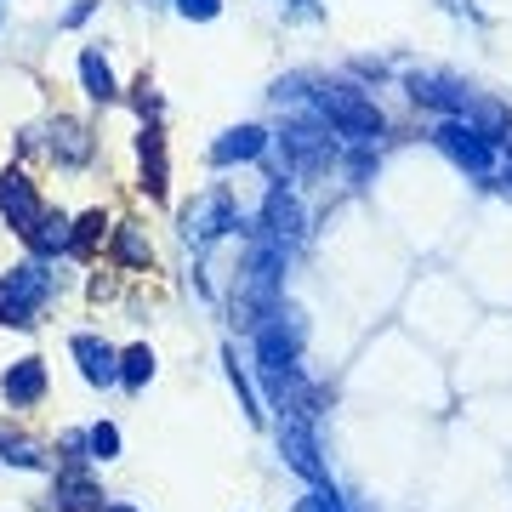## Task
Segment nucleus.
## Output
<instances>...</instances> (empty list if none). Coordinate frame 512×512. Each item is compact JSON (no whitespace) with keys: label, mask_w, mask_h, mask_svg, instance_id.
Listing matches in <instances>:
<instances>
[{"label":"nucleus","mask_w":512,"mask_h":512,"mask_svg":"<svg viewBox=\"0 0 512 512\" xmlns=\"http://www.w3.org/2000/svg\"><path fill=\"white\" fill-rule=\"evenodd\" d=\"M86 444H92V456H97V461H114V456H120V433H114L109 421H97L92 433H86Z\"/></svg>","instance_id":"aec40b11"},{"label":"nucleus","mask_w":512,"mask_h":512,"mask_svg":"<svg viewBox=\"0 0 512 512\" xmlns=\"http://www.w3.org/2000/svg\"><path fill=\"white\" fill-rule=\"evenodd\" d=\"M279 274H285V245L274 239H256L251 262H245V274H239V296H234V325L256 330L279 302Z\"/></svg>","instance_id":"f257e3e1"},{"label":"nucleus","mask_w":512,"mask_h":512,"mask_svg":"<svg viewBox=\"0 0 512 512\" xmlns=\"http://www.w3.org/2000/svg\"><path fill=\"white\" fill-rule=\"evenodd\" d=\"M433 143L461 165V171H473V177H495V137L490 131H478L473 120H444L433 131Z\"/></svg>","instance_id":"20e7f679"},{"label":"nucleus","mask_w":512,"mask_h":512,"mask_svg":"<svg viewBox=\"0 0 512 512\" xmlns=\"http://www.w3.org/2000/svg\"><path fill=\"white\" fill-rule=\"evenodd\" d=\"M0 217L12 222V228H18L23 239L35 234V228H40V217H46V211H40L35 183H29L23 171H0Z\"/></svg>","instance_id":"6e6552de"},{"label":"nucleus","mask_w":512,"mask_h":512,"mask_svg":"<svg viewBox=\"0 0 512 512\" xmlns=\"http://www.w3.org/2000/svg\"><path fill=\"white\" fill-rule=\"evenodd\" d=\"M6 399L12 404H35L40 393H46V365H40V359H18V365L6 370Z\"/></svg>","instance_id":"2eb2a0df"},{"label":"nucleus","mask_w":512,"mask_h":512,"mask_svg":"<svg viewBox=\"0 0 512 512\" xmlns=\"http://www.w3.org/2000/svg\"><path fill=\"white\" fill-rule=\"evenodd\" d=\"M177 12H183V18H194V23H211L222 12V0H177Z\"/></svg>","instance_id":"a878e982"},{"label":"nucleus","mask_w":512,"mask_h":512,"mask_svg":"<svg viewBox=\"0 0 512 512\" xmlns=\"http://www.w3.org/2000/svg\"><path fill=\"white\" fill-rule=\"evenodd\" d=\"M0 461L6 467H40V450L29 439H0Z\"/></svg>","instance_id":"412c9836"},{"label":"nucleus","mask_w":512,"mask_h":512,"mask_svg":"<svg viewBox=\"0 0 512 512\" xmlns=\"http://www.w3.org/2000/svg\"><path fill=\"white\" fill-rule=\"evenodd\" d=\"M52 154L63 165H86V160H92V131L74 126V120H57V126H52Z\"/></svg>","instance_id":"dca6fc26"},{"label":"nucleus","mask_w":512,"mask_h":512,"mask_svg":"<svg viewBox=\"0 0 512 512\" xmlns=\"http://www.w3.org/2000/svg\"><path fill=\"white\" fill-rule=\"evenodd\" d=\"M52 296V274H46V262H23L6 274L0 285V325H35V308Z\"/></svg>","instance_id":"7ed1b4c3"},{"label":"nucleus","mask_w":512,"mask_h":512,"mask_svg":"<svg viewBox=\"0 0 512 512\" xmlns=\"http://www.w3.org/2000/svg\"><path fill=\"white\" fill-rule=\"evenodd\" d=\"M444 6H450V12H467V18H473V0H444Z\"/></svg>","instance_id":"cd10ccee"},{"label":"nucleus","mask_w":512,"mask_h":512,"mask_svg":"<svg viewBox=\"0 0 512 512\" xmlns=\"http://www.w3.org/2000/svg\"><path fill=\"white\" fill-rule=\"evenodd\" d=\"M279 450H285V461H291V473H302L308 484H325V461H319V444H313L308 416L285 410V421H279Z\"/></svg>","instance_id":"0eeeda50"},{"label":"nucleus","mask_w":512,"mask_h":512,"mask_svg":"<svg viewBox=\"0 0 512 512\" xmlns=\"http://www.w3.org/2000/svg\"><path fill=\"white\" fill-rule=\"evenodd\" d=\"M228 228H239L234 217V200H228V188H211V194H200V200L183 211V239L194 245V251H205V245H217Z\"/></svg>","instance_id":"39448f33"},{"label":"nucleus","mask_w":512,"mask_h":512,"mask_svg":"<svg viewBox=\"0 0 512 512\" xmlns=\"http://www.w3.org/2000/svg\"><path fill=\"white\" fill-rule=\"evenodd\" d=\"M80 80H86V97H92V103H114V97H120L109 57L97 52V46H86V52H80Z\"/></svg>","instance_id":"4468645a"},{"label":"nucleus","mask_w":512,"mask_h":512,"mask_svg":"<svg viewBox=\"0 0 512 512\" xmlns=\"http://www.w3.org/2000/svg\"><path fill=\"white\" fill-rule=\"evenodd\" d=\"M410 97L427 109H444L450 120H473V92L450 74H410Z\"/></svg>","instance_id":"1a4fd4ad"},{"label":"nucleus","mask_w":512,"mask_h":512,"mask_svg":"<svg viewBox=\"0 0 512 512\" xmlns=\"http://www.w3.org/2000/svg\"><path fill=\"white\" fill-rule=\"evenodd\" d=\"M86 18H92V0H74V6H69V18H63V23H69V29H80Z\"/></svg>","instance_id":"bb28decb"},{"label":"nucleus","mask_w":512,"mask_h":512,"mask_svg":"<svg viewBox=\"0 0 512 512\" xmlns=\"http://www.w3.org/2000/svg\"><path fill=\"white\" fill-rule=\"evenodd\" d=\"M285 165L291 171H330V160H336V143H330L325 126H313V120H296V126H285Z\"/></svg>","instance_id":"423d86ee"},{"label":"nucleus","mask_w":512,"mask_h":512,"mask_svg":"<svg viewBox=\"0 0 512 512\" xmlns=\"http://www.w3.org/2000/svg\"><path fill=\"white\" fill-rule=\"evenodd\" d=\"M103 228H109V222H103V211L80 217V222H74V251H92L97 239H103Z\"/></svg>","instance_id":"5701e85b"},{"label":"nucleus","mask_w":512,"mask_h":512,"mask_svg":"<svg viewBox=\"0 0 512 512\" xmlns=\"http://www.w3.org/2000/svg\"><path fill=\"white\" fill-rule=\"evenodd\" d=\"M313 109H319V120H325L336 137H348V143H365L370 148L387 131L382 109H376L365 92H353V86H325V92L313 97Z\"/></svg>","instance_id":"f03ea898"},{"label":"nucleus","mask_w":512,"mask_h":512,"mask_svg":"<svg viewBox=\"0 0 512 512\" xmlns=\"http://www.w3.org/2000/svg\"><path fill=\"white\" fill-rule=\"evenodd\" d=\"M148 376H154V353H148V348L120 353V382H126V387H143Z\"/></svg>","instance_id":"6ab92c4d"},{"label":"nucleus","mask_w":512,"mask_h":512,"mask_svg":"<svg viewBox=\"0 0 512 512\" xmlns=\"http://www.w3.org/2000/svg\"><path fill=\"white\" fill-rule=\"evenodd\" d=\"M29 245H35L40 256H52V251H74V234H69V222H63V217H40V228L29 234Z\"/></svg>","instance_id":"a211bd4d"},{"label":"nucleus","mask_w":512,"mask_h":512,"mask_svg":"<svg viewBox=\"0 0 512 512\" xmlns=\"http://www.w3.org/2000/svg\"><path fill=\"white\" fill-rule=\"evenodd\" d=\"M114 251H120V262H131V268H148V245L131 228H120V239H114Z\"/></svg>","instance_id":"393cba45"},{"label":"nucleus","mask_w":512,"mask_h":512,"mask_svg":"<svg viewBox=\"0 0 512 512\" xmlns=\"http://www.w3.org/2000/svg\"><path fill=\"white\" fill-rule=\"evenodd\" d=\"M137 154H143V188L160 200V194H165V148H160V131H143Z\"/></svg>","instance_id":"f3484780"},{"label":"nucleus","mask_w":512,"mask_h":512,"mask_svg":"<svg viewBox=\"0 0 512 512\" xmlns=\"http://www.w3.org/2000/svg\"><path fill=\"white\" fill-rule=\"evenodd\" d=\"M57 512H109L103 490L92 484V473H80V467H63L57 473V495H52Z\"/></svg>","instance_id":"9b49d317"},{"label":"nucleus","mask_w":512,"mask_h":512,"mask_svg":"<svg viewBox=\"0 0 512 512\" xmlns=\"http://www.w3.org/2000/svg\"><path fill=\"white\" fill-rule=\"evenodd\" d=\"M69 348H74V359H80V376H86L92 387L120 382V353H114L109 342H97V336H74Z\"/></svg>","instance_id":"f8f14e48"},{"label":"nucleus","mask_w":512,"mask_h":512,"mask_svg":"<svg viewBox=\"0 0 512 512\" xmlns=\"http://www.w3.org/2000/svg\"><path fill=\"white\" fill-rule=\"evenodd\" d=\"M228 382H234V393H239V410H245L251 421H262V410H256V393H251V382L239 376V359H234V353H228Z\"/></svg>","instance_id":"4be33fe9"},{"label":"nucleus","mask_w":512,"mask_h":512,"mask_svg":"<svg viewBox=\"0 0 512 512\" xmlns=\"http://www.w3.org/2000/svg\"><path fill=\"white\" fill-rule=\"evenodd\" d=\"M109 512H137V507H109Z\"/></svg>","instance_id":"c85d7f7f"},{"label":"nucleus","mask_w":512,"mask_h":512,"mask_svg":"<svg viewBox=\"0 0 512 512\" xmlns=\"http://www.w3.org/2000/svg\"><path fill=\"white\" fill-rule=\"evenodd\" d=\"M302 234V205H296V194L285 183L268 188V205H262V239H274V245H285V239Z\"/></svg>","instance_id":"9d476101"},{"label":"nucleus","mask_w":512,"mask_h":512,"mask_svg":"<svg viewBox=\"0 0 512 512\" xmlns=\"http://www.w3.org/2000/svg\"><path fill=\"white\" fill-rule=\"evenodd\" d=\"M507 148H512V131H507Z\"/></svg>","instance_id":"c756f323"},{"label":"nucleus","mask_w":512,"mask_h":512,"mask_svg":"<svg viewBox=\"0 0 512 512\" xmlns=\"http://www.w3.org/2000/svg\"><path fill=\"white\" fill-rule=\"evenodd\" d=\"M262 148H268V131H262V126H234V131H222L217 143H211V165L262 160Z\"/></svg>","instance_id":"ddd939ff"},{"label":"nucleus","mask_w":512,"mask_h":512,"mask_svg":"<svg viewBox=\"0 0 512 512\" xmlns=\"http://www.w3.org/2000/svg\"><path fill=\"white\" fill-rule=\"evenodd\" d=\"M296 512H348L342 501H336V490H325V484H313L302 501H296Z\"/></svg>","instance_id":"b1692460"}]
</instances>
